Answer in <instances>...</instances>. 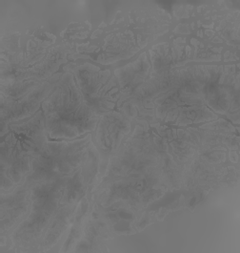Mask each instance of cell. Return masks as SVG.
<instances>
[{
	"mask_svg": "<svg viewBox=\"0 0 240 253\" xmlns=\"http://www.w3.org/2000/svg\"><path fill=\"white\" fill-rule=\"evenodd\" d=\"M46 134L52 139H73L95 130L99 116L87 104L71 74L58 77L42 103Z\"/></svg>",
	"mask_w": 240,
	"mask_h": 253,
	"instance_id": "1",
	"label": "cell"
},
{
	"mask_svg": "<svg viewBox=\"0 0 240 253\" xmlns=\"http://www.w3.org/2000/svg\"><path fill=\"white\" fill-rule=\"evenodd\" d=\"M71 176L35 183L30 193L31 211L27 219L14 231L27 243L40 236L57 214L59 205H63L65 188Z\"/></svg>",
	"mask_w": 240,
	"mask_h": 253,
	"instance_id": "2",
	"label": "cell"
},
{
	"mask_svg": "<svg viewBox=\"0 0 240 253\" xmlns=\"http://www.w3.org/2000/svg\"><path fill=\"white\" fill-rule=\"evenodd\" d=\"M55 83H42L27 94L13 100H1V120L5 126L13 122L25 120L38 110L40 104L54 90Z\"/></svg>",
	"mask_w": 240,
	"mask_h": 253,
	"instance_id": "4",
	"label": "cell"
},
{
	"mask_svg": "<svg viewBox=\"0 0 240 253\" xmlns=\"http://www.w3.org/2000/svg\"><path fill=\"white\" fill-rule=\"evenodd\" d=\"M150 65L146 59V55L143 54L135 63L128 65L117 75L119 80V84L122 94H130L133 91H137L139 84L143 83V80L146 78Z\"/></svg>",
	"mask_w": 240,
	"mask_h": 253,
	"instance_id": "7",
	"label": "cell"
},
{
	"mask_svg": "<svg viewBox=\"0 0 240 253\" xmlns=\"http://www.w3.org/2000/svg\"><path fill=\"white\" fill-rule=\"evenodd\" d=\"M130 130V124L117 113H107L99 122L98 141L106 152H113L119 146L124 135Z\"/></svg>",
	"mask_w": 240,
	"mask_h": 253,
	"instance_id": "5",
	"label": "cell"
},
{
	"mask_svg": "<svg viewBox=\"0 0 240 253\" xmlns=\"http://www.w3.org/2000/svg\"><path fill=\"white\" fill-rule=\"evenodd\" d=\"M26 184L14 189V191L7 195V198L2 195L1 203V222L2 230L4 227H11L16 223L28 211L29 204L28 189Z\"/></svg>",
	"mask_w": 240,
	"mask_h": 253,
	"instance_id": "6",
	"label": "cell"
},
{
	"mask_svg": "<svg viewBox=\"0 0 240 253\" xmlns=\"http://www.w3.org/2000/svg\"><path fill=\"white\" fill-rule=\"evenodd\" d=\"M75 83L81 91L85 101L98 116L110 112L118 99V88L114 79L109 80V71L100 72L99 68L86 64L73 70Z\"/></svg>",
	"mask_w": 240,
	"mask_h": 253,
	"instance_id": "3",
	"label": "cell"
}]
</instances>
